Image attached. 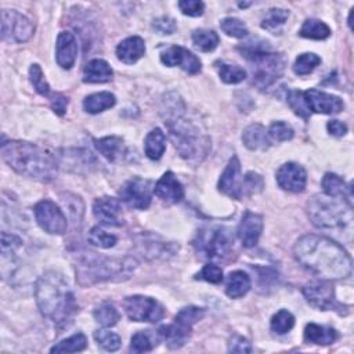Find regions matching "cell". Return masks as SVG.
<instances>
[{
	"instance_id": "1",
	"label": "cell",
	"mask_w": 354,
	"mask_h": 354,
	"mask_svg": "<svg viewBox=\"0 0 354 354\" xmlns=\"http://www.w3.org/2000/svg\"><path fill=\"white\" fill-rule=\"evenodd\" d=\"M295 259L321 280H343L351 274L353 263L348 253L335 241L309 234L293 247Z\"/></svg>"
},
{
	"instance_id": "2",
	"label": "cell",
	"mask_w": 354,
	"mask_h": 354,
	"mask_svg": "<svg viewBox=\"0 0 354 354\" xmlns=\"http://www.w3.org/2000/svg\"><path fill=\"white\" fill-rule=\"evenodd\" d=\"M165 123L169 129L170 138L180 154V156L190 162H201L211 151V138L193 121L183 116L185 104L182 100H166Z\"/></svg>"
},
{
	"instance_id": "3",
	"label": "cell",
	"mask_w": 354,
	"mask_h": 354,
	"mask_svg": "<svg viewBox=\"0 0 354 354\" xmlns=\"http://www.w3.org/2000/svg\"><path fill=\"white\" fill-rule=\"evenodd\" d=\"M2 158L17 173L42 183L53 182L59 173L57 159L32 143L17 140L3 143Z\"/></svg>"
},
{
	"instance_id": "4",
	"label": "cell",
	"mask_w": 354,
	"mask_h": 354,
	"mask_svg": "<svg viewBox=\"0 0 354 354\" xmlns=\"http://www.w3.org/2000/svg\"><path fill=\"white\" fill-rule=\"evenodd\" d=\"M35 296L41 313L57 324H65L78 310L68 282L54 271L46 273L39 278Z\"/></svg>"
},
{
	"instance_id": "5",
	"label": "cell",
	"mask_w": 354,
	"mask_h": 354,
	"mask_svg": "<svg viewBox=\"0 0 354 354\" xmlns=\"http://www.w3.org/2000/svg\"><path fill=\"white\" fill-rule=\"evenodd\" d=\"M137 267L133 258H103L96 253L82 256L76 263V280L82 287L127 280Z\"/></svg>"
},
{
	"instance_id": "6",
	"label": "cell",
	"mask_w": 354,
	"mask_h": 354,
	"mask_svg": "<svg viewBox=\"0 0 354 354\" xmlns=\"http://www.w3.org/2000/svg\"><path fill=\"white\" fill-rule=\"evenodd\" d=\"M307 214L311 223L320 230H351L353 204L346 200L326 194L314 196L307 204Z\"/></svg>"
},
{
	"instance_id": "7",
	"label": "cell",
	"mask_w": 354,
	"mask_h": 354,
	"mask_svg": "<svg viewBox=\"0 0 354 354\" xmlns=\"http://www.w3.org/2000/svg\"><path fill=\"white\" fill-rule=\"evenodd\" d=\"M267 43H260L253 46L252 43H247L240 48L242 56L251 63L253 83L259 89L270 87L280 76L284 74L287 67V60L284 54L273 53L267 46Z\"/></svg>"
},
{
	"instance_id": "8",
	"label": "cell",
	"mask_w": 354,
	"mask_h": 354,
	"mask_svg": "<svg viewBox=\"0 0 354 354\" xmlns=\"http://www.w3.org/2000/svg\"><path fill=\"white\" fill-rule=\"evenodd\" d=\"M193 244L201 259L225 260L233 251L234 238L225 227H208L197 234Z\"/></svg>"
},
{
	"instance_id": "9",
	"label": "cell",
	"mask_w": 354,
	"mask_h": 354,
	"mask_svg": "<svg viewBox=\"0 0 354 354\" xmlns=\"http://www.w3.org/2000/svg\"><path fill=\"white\" fill-rule=\"evenodd\" d=\"M205 310L201 307L190 306L182 309L174 317V322L165 325L159 329V336L166 342L170 348H180L189 340L193 326L202 320Z\"/></svg>"
},
{
	"instance_id": "10",
	"label": "cell",
	"mask_w": 354,
	"mask_h": 354,
	"mask_svg": "<svg viewBox=\"0 0 354 354\" xmlns=\"http://www.w3.org/2000/svg\"><path fill=\"white\" fill-rule=\"evenodd\" d=\"M122 304L127 317L136 322H158L166 314L165 307L158 300L143 295L127 296Z\"/></svg>"
},
{
	"instance_id": "11",
	"label": "cell",
	"mask_w": 354,
	"mask_h": 354,
	"mask_svg": "<svg viewBox=\"0 0 354 354\" xmlns=\"http://www.w3.org/2000/svg\"><path fill=\"white\" fill-rule=\"evenodd\" d=\"M35 219L42 230H45L49 234L61 236L68 229V222L63 211L59 205H56L53 201L45 200L37 204L35 209Z\"/></svg>"
},
{
	"instance_id": "12",
	"label": "cell",
	"mask_w": 354,
	"mask_h": 354,
	"mask_svg": "<svg viewBox=\"0 0 354 354\" xmlns=\"http://www.w3.org/2000/svg\"><path fill=\"white\" fill-rule=\"evenodd\" d=\"M32 23L16 10L2 12V39L14 41L17 43H24L34 35Z\"/></svg>"
},
{
	"instance_id": "13",
	"label": "cell",
	"mask_w": 354,
	"mask_h": 354,
	"mask_svg": "<svg viewBox=\"0 0 354 354\" xmlns=\"http://www.w3.org/2000/svg\"><path fill=\"white\" fill-rule=\"evenodd\" d=\"M121 200L132 209L144 211L151 205L152 200V187L151 182L140 177L129 180L122 190L119 191Z\"/></svg>"
},
{
	"instance_id": "14",
	"label": "cell",
	"mask_w": 354,
	"mask_h": 354,
	"mask_svg": "<svg viewBox=\"0 0 354 354\" xmlns=\"http://www.w3.org/2000/svg\"><path fill=\"white\" fill-rule=\"evenodd\" d=\"M303 295L306 300L315 309L326 311V310H336L340 309L335 299V291L329 281L320 280L307 284L303 288Z\"/></svg>"
},
{
	"instance_id": "15",
	"label": "cell",
	"mask_w": 354,
	"mask_h": 354,
	"mask_svg": "<svg viewBox=\"0 0 354 354\" xmlns=\"http://www.w3.org/2000/svg\"><path fill=\"white\" fill-rule=\"evenodd\" d=\"M245 176L241 173V163L238 156H233L219 180V190L233 200H242L244 197Z\"/></svg>"
},
{
	"instance_id": "16",
	"label": "cell",
	"mask_w": 354,
	"mask_h": 354,
	"mask_svg": "<svg viewBox=\"0 0 354 354\" xmlns=\"http://www.w3.org/2000/svg\"><path fill=\"white\" fill-rule=\"evenodd\" d=\"M160 61L166 67H180L187 74L196 75L201 72L202 63L190 50L182 46H170L160 54Z\"/></svg>"
},
{
	"instance_id": "17",
	"label": "cell",
	"mask_w": 354,
	"mask_h": 354,
	"mask_svg": "<svg viewBox=\"0 0 354 354\" xmlns=\"http://www.w3.org/2000/svg\"><path fill=\"white\" fill-rule=\"evenodd\" d=\"M277 183L285 191L302 193L307 185V173L298 163H284L277 171Z\"/></svg>"
},
{
	"instance_id": "18",
	"label": "cell",
	"mask_w": 354,
	"mask_h": 354,
	"mask_svg": "<svg viewBox=\"0 0 354 354\" xmlns=\"http://www.w3.org/2000/svg\"><path fill=\"white\" fill-rule=\"evenodd\" d=\"M304 100L307 104V108L310 112L315 114H325V115H332V114H339L343 111V101L340 97L320 92L315 89H310L307 92H303Z\"/></svg>"
},
{
	"instance_id": "19",
	"label": "cell",
	"mask_w": 354,
	"mask_h": 354,
	"mask_svg": "<svg viewBox=\"0 0 354 354\" xmlns=\"http://www.w3.org/2000/svg\"><path fill=\"white\" fill-rule=\"evenodd\" d=\"M121 214V204L115 198L103 197L93 204V215L104 226L121 227L123 225Z\"/></svg>"
},
{
	"instance_id": "20",
	"label": "cell",
	"mask_w": 354,
	"mask_h": 354,
	"mask_svg": "<svg viewBox=\"0 0 354 354\" xmlns=\"http://www.w3.org/2000/svg\"><path fill=\"white\" fill-rule=\"evenodd\" d=\"M263 231V218L253 212H245L238 226L237 234L244 248H253Z\"/></svg>"
},
{
	"instance_id": "21",
	"label": "cell",
	"mask_w": 354,
	"mask_h": 354,
	"mask_svg": "<svg viewBox=\"0 0 354 354\" xmlns=\"http://www.w3.org/2000/svg\"><path fill=\"white\" fill-rule=\"evenodd\" d=\"M154 193L158 198L169 204H177L185 198V189L171 171H166L162 174V177L155 185Z\"/></svg>"
},
{
	"instance_id": "22",
	"label": "cell",
	"mask_w": 354,
	"mask_h": 354,
	"mask_svg": "<svg viewBox=\"0 0 354 354\" xmlns=\"http://www.w3.org/2000/svg\"><path fill=\"white\" fill-rule=\"evenodd\" d=\"M78 57V42L74 34L63 31L57 38L56 59L63 70H71Z\"/></svg>"
},
{
	"instance_id": "23",
	"label": "cell",
	"mask_w": 354,
	"mask_h": 354,
	"mask_svg": "<svg viewBox=\"0 0 354 354\" xmlns=\"http://www.w3.org/2000/svg\"><path fill=\"white\" fill-rule=\"evenodd\" d=\"M138 252L147 259H165L174 253L173 245L159 241L156 237H141L137 241Z\"/></svg>"
},
{
	"instance_id": "24",
	"label": "cell",
	"mask_w": 354,
	"mask_h": 354,
	"mask_svg": "<svg viewBox=\"0 0 354 354\" xmlns=\"http://www.w3.org/2000/svg\"><path fill=\"white\" fill-rule=\"evenodd\" d=\"M145 54V43L140 37H130L116 48V57L125 64H134Z\"/></svg>"
},
{
	"instance_id": "25",
	"label": "cell",
	"mask_w": 354,
	"mask_h": 354,
	"mask_svg": "<svg viewBox=\"0 0 354 354\" xmlns=\"http://www.w3.org/2000/svg\"><path fill=\"white\" fill-rule=\"evenodd\" d=\"M322 189L324 193L329 197H336L346 200L353 204V187L350 183H346L342 177L335 173H326L322 177Z\"/></svg>"
},
{
	"instance_id": "26",
	"label": "cell",
	"mask_w": 354,
	"mask_h": 354,
	"mask_svg": "<svg viewBox=\"0 0 354 354\" xmlns=\"http://www.w3.org/2000/svg\"><path fill=\"white\" fill-rule=\"evenodd\" d=\"M112 76L114 72L110 64L100 59L89 61L83 70L85 83H107L112 79Z\"/></svg>"
},
{
	"instance_id": "27",
	"label": "cell",
	"mask_w": 354,
	"mask_h": 354,
	"mask_svg": "<svg viewBox=\"0 0 354 354\" xmlns=\"http://www.w3.org/2000/svg\"><path fill=\"white\" fill-rule=\"evenodd\" d=\"M336 339H337V332L332 326L310 322L304 328V340L307 343L328 346V344H332Z\"/></svg>"
},
{
	"instance_id": "28",
	"label": "cell",
	"mask_w": 354,
	"mask_h": 354,
	"mask_svg": "<svg viewBox=\"0 0 354 354\" xmlns=\"http://www.w3.org/2000/svg\"><path fill=\"white\" fill-rule=\"evenodd\" d=\"M242 141L247 148L255 149H267L271 145L267 130L260 123H253L248 126L242 133Z\"/></svg>"
},
{
	"instance_id": "29",
	"label": "cell",
	"mask_w": 354,
	"mask_h": 354,
	"mask_svg": "<svg viewBox=\"0 0 354 354\" xmlns=\"http://www.w3.org/2000/svg\"><path fill=\"white\" fill-rule=\"evenodd\" d=\"M251 289V277L242 271L237 270L229 274L226 282V293L231 299H240L248 293Z\"/></svg>"
},
{
	"instance_id": "30",
	"label": "cell",
	"mask_w": 354,
	"mask_h": 354,
	"mask_svg": "<svg viewBox=\"0 0 354 354\" xmlns=\"http://www.w3.org/2000/svg\"><path fill=\"white\" fill-rule=\"evenodd\" d=\"M116 104V98L110 92H100L90 94L83 101V108L89 114H100L105 110L112 108Z\"/></svg>"
},
{
	"instance_id": "31",
	"label": "cell",
	"mask_w": 354,
	"mask_h": 354,
	"mask_svg": "<svg viewBox=\"0 0 354 354\" xmlns=\"http://www.w3.org/2000/svg\"><path fill=\"white\" fill-rule=\"evenodd\" d=\"M94 147L100 151L104 158H107L110 162H115L123 155V140L116 136H110L104 137L100 140H94Z\"/></svg>"
},
{
	"instance_id": "32",
	"label": "cell",
	"mask_w": 354,
	"mask_h": 354,
	"mask_svg": "<svg viewBox=\"0 0 354 354\" xmlns=\"http://www.w3.org/2000/svg\"><path fill=\"white\" fill-rule=\"evenodd\" d=\"M166 149V136L160 129L151 130L145 137V155L152 159L158 160L162 158Z\"/></svg>"
},
{
	"instance_id": "33",
	"label": "cell",
	"mask_w": 354,
	"mask_h": 354,
	"mask_svg": "<svg viewBox=\"0 0 354 354\" xmlns=\"http://www.w3.org/2000/svg\"><path fill=\"white\" fill-rule=\"evenodd\" d=\"M299 35L302 38H306V39L324 41V39L329 38L331 28L325 23H322L320 20L310 19V20H306L304 24L302 25V28L299 31Z\"/></svg>"
},
{
	"instance_id": "34",
	"label": "cell",
	"mask_w": 354,
	"mask_h": 354,
	"mask_svg": "<svg viewBox=\"0 0 354 354\" xmlns=\"http://www.w3.org/2000/svg\"><path fill=\"white\" fill-rule=\"evenodd\" d=\"M289 17V12L284 9H271L266 14V17L262 20V28L274 34L280 35L287 20Z\"/></svg>"
},
{
	"instance_id": "35",
	"label": "cell",
	"mask_w": 354,
	"mask_h": 354,
	"mask_svg": "<svg viewBox=\"0 0 354 354\" xmlns=\"http://www.w3.org/2000/svg\"><path fill=\"white\" fill-rule=\"evenodd\" d=\"M158 342V336L154 331H140L130 339V350L134 353H148Z\"/></svg>"
},
{
	"instance_id": "36",
	"label": "cell",
	"mask_w": 354,
	"mask_h": 354,
	"mask_svg": "<svg viewBox=\"0 0 354 354\" xmlns=\"http://www.w3.org/2000/svg\"><path fill=\"white\" fill-rule=\"evenodd\" d=\"M193 42L196 48L204 53L214 52L219 45V37L211 30H197L193 32Z\"/></svg>"
},
{
	"instance_id": "37",
	"label": "cell",
	"mask_w": 354,
	"mask_h": 354,
	"mask_svg": "<svg viewBox=\"0 0 354 354\" xmlns=\"http://www.w3.org/2000/svg\"><path fill=\"white\" fill-rule=\"evenodd\" d=\"M86 346H87V339L82 332H79L68 339L61 340L60 343L53 346L50 351L52 353H78L85 350Z\"/></svg>"
},
{
	"instance_id": "38",
	"label": "cell",
	"mask_w": 354,
	"mask_h": 354,
	"mask_svg": "<svg viewBox=\"0 0 354 354\" xmlns=\"http://www.w3.org/2000/svg\"><path fill=\"white\" fill-rule=\"evenodd\" d=\"M93 315H94V320L105 328L114 326L119 321V313L112 303L100 304L98 307H96Z\"/></svg>"
},
{
	"instance_id": "39",
	"label": "cell",
	"mask_w": 354,
	"mask_h": 354,
	"mask_svg": "<svg viewBox=\"0 0 354 354\" xmlns=\"http://www.w3.org/2000/svg\"><path fill=\"white\" fill-rule=\"evenodd\" d=\"M321 64V59L314 53H303L298 56L293 64V72L299 76L311 74Z\"/></svg>"
},
{
	"instance_id": "40",
	"label": "cell",
	"mask_w": 354,
	"mask_h": 354,
	"mask_svg": "<svg viewBox=\"0 0 354 354\" xmlns=\"http://www.w3.org/2000/svg\"><path fill=\"white\" fill-rule=\"evenodd\" d=\"M295 325V317L288 310L277 311L270 322V328L277 335L288 333Z\"/></svg>"
},
{
	"instance_id": "41",
	"label": "cell",
	"mask_w": 354,
	"mask_h": 354,
	"mask_svg": "<svg viewBox=\"0 0 354 354\" xmlns=\"http://www.w3.org/2000/svg\"><path fill=\"white\" fill-rule=\"evenodd\" d=\"M220 28L226 35H229L231 38H237V39H244L249 34L247 25L241 20L234 19V17H227V19L222 20Z\"/></svg>"
},
{
	"instance_id": "42",
	"label": "cell",
	"mask_w": 354,
	"mask_h": 354,
	"mask_svg": "<svg viewBox=\"0 0 354 354\" xmlns=\"http://www.w3.org/2000/svg\"><path fill=\"white\" fill-rule=\"evenodd\" d=\"M219 75L220 79L225 83L229 85H237L247 78V71L241 68L240 65H233V64H222L219 68Z\"/></svg>"
},
{
	"instance_id": "43",
	"label": "cell",
	"mask_w": 354,
	"mask_h": 354,
	"mask_svg": "<svg viewBox=\"0 0 354 354\" xmlns=\"http://www.w3.org/2000/svg\"><path fill=\"white\" fill-rule=\"evenodd\" d=\"M89 242L97 248H103V249H110L112 247L116 245L118 238L114 234L107 233L105 230L100 229V227H94L92 229V231L89 233Z\"/></svg>"
},
{
	"instance_id": "44",
	"label": "cell",
	"mask_w": 354,
	"mask_h": 354,
	"mask_svg": "<svg viewBox=\"0 0 354 354\" xmlns=\"http://www.w3.org/2000/svg\"><path fill=\"white\" fill-rule=\"evenodd\" d=\"M30 79H31L35 90L41 96H43V97H52L53 96L50 86H49L48 81L45 79V74L42 71L41 65H38V64L31 65V68H30Z\"/></svg>"
},
{
	"instance_id": "45",
	"label": "cell",
	"mask_w": 354,
	"mask_h": 354,
	"mask_svg": "<svg viewBox=\"0 0 354 354\" xmlns=\"http://www.w3.org/2000/svg\"><path fill=\"white\" fill-rule=\"evenodd\" d=\"M287 101H288V105L292 108V111L303 118V119H309L310 116V111L307 108V104H306V100H304V94L303 92L300 90H291L288 93V97H287Z\"/></svg>"
},
{
	"instance_id": "46",
	"label": "cell",
	"mask_w": 354,
	"mask_h": 354,
	"mask_svg": "<svg viewBox=\"0 0 354 354\" xmlns=\"http://www.w3.org/2000/svg\"><path fill=\"white\" fill-rule=\"evenodd\" d=\"M94 339L107 351H116L122 344L119 335H116L115 332H111V331H105V329L96 331Z\"/></svg>"
},
{
	"instance_id": "47",
	"label": "cell",
	"mask_w": 354,
	"mask_h": 354,
	"mask_svg": "<svg viewBox=\"0 0 354 354\" xmlns=\"http://www.w3.org/2000/svg\"><path fill=\"white\" fill-rule=\"evenodd\" d=\"M269 137L270 140L273 141H277V143H282V141H288L293 137V129L291 125H288L287 122H282V121H278V122H274L270 129H269Z\"/></svg>"
},
{
	"instance_id": "48",
	"label": "cell",
	"mask_w": 354,
	"mask_h": 354,
	"mask_svg": "<svg viewBox=\"0 0 354 354\" xmlns=\"http://www.w3.org/2000/svg\"><path fill=\"white\" fill-rule=\"evenodd\" d=\"M264 189L263 177L255 171H248L244 182V197H251L260 193Z\"/></svg>"
},
{
	"instance_id": "49",
	"label": "cell",
	"mask_w": 354,
	"mask_h": 354,
	"mask_svg": "<svg viewBox=\"0 0 354 354\" xmlns=\"http://www.w3.org/2000/svg\"><path fill=\"white\" fill-rule=\"evenodd\" d=\"M179 9L185 16L200 17L205 12V3L200 0H182L179 2Z\"/></svg>"
},
{
	"instance_id": "50",
	"label": "cell",
	"mask_w": 354,
	"mask_h": 354,
	"mask_svg": "<svg viewBox=\"0 0 354 354\" xmlns=\"http://www.w3.org/2000/svg\"><path fill=\"white\" fill-rule=\"evenodd\" d=\"M197 278L211 284H220L223 281V270L216 264H207L201 273L197 274Z\"/></svg>"
},
{
	"instance_id": "51",
	"label": "cell",
	"mask_w": 354,
	"mask_h": 354,
	"mask_svg": "<svg viewBox=\"0 0 354 354\" xmlns=\"http://www.w3.org/2000/svg\"><path fill=\"white\" fill-rule=\"evenodd\" d=\"M23 245V241L14 236V234H8L6 231L2 233V256H9L14 255V252Z\"/></svg>"
},
{
	"instance_id": "52",
	"label": "cell",
	"mask_w": 354,
	"mask_h": 354,
	"mask_svg": "<svg viewBox=\"0 0 354 354\" xmlns=\"http://www.w3.org/2000/svg\"><path fill=\"white\" fill-rule=\"evenodd\" d=\"M152 27L160 35H171L177 30L176 21L173 19H170V17H159V19H156L154 21Z\"/></svg>"
},
{
	"instance_id": "53",
	"label": "cell",
	"mask_w": 354,
	"mask_h": 354,
	"mask_svg": "<svg viewBox=\"0 0 354 354\" xmlns=\"http://www.w3.org/2000/svg\"><path fill=\"white\" fill-rule=\"evenodd\" d=\"M229 351H233V353H251L252 351V346H251L248 339H245L244 336L236 335V336L231 337V340L229 343Z\"/></svg>"
},
{
	"instance_id": "54",
	"label": "cell",
	"mask_w": 354,
	"mask_h": 354,
	"mask_svg": "<svg viewBox=\"0 0 354 354\" xmlns=\"http://www.w3.org/2000/svg\"><path fill=\"white\" fill-rule=\"evenodd\" d=\"M50 103H52V108L57 115H64L68 107V97H65L61 93H54L50 97Z\"/></svg>"
},
{
	"instance_id": "55",
	"label": "cell",
	"mask_w": 354,
	"mask_h": 354,
	"mask_svg": "<svg viewBox=\"0 0 354 354\" xmlns=\"http://www.w3.org/2000/svg\"><path fill=\"white\" fill-rule=\"evenodd\" d=\"M326 129L335 137H342V136H344L347 133V125L340 122V121H336V119L329 121L328 125H326Z\"/></svg>"
}]
</instances>
